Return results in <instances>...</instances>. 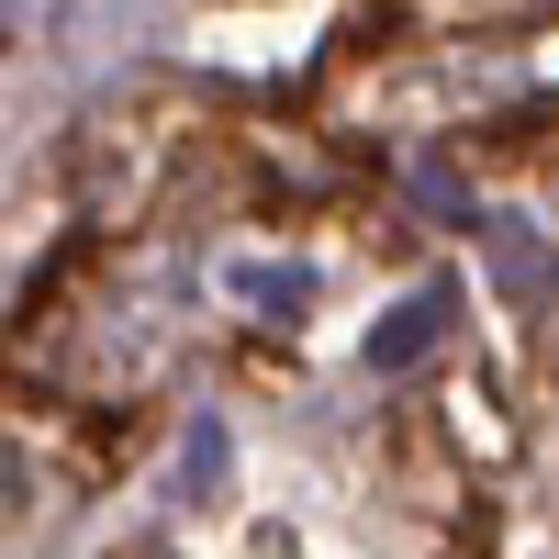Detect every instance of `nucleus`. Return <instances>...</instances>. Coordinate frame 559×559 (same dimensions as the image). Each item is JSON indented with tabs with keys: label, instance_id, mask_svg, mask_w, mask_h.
I'll return each mask as SVG.
<instances>
[{
	"label": "nucleus",
	"instance_id": "obj_1",
	"mask_svg": "<svg viewBox=\"0 0 559 559\" xmlns=\"http://www.w3.org/2000/svg\"><path fill=\"white\" fill-rule=\"evenodd\" d=\"M481 258H492V292L515 302V313H559V247L537 236V224L492 213V224H481Z\"/></svg>",
	"mask_w": 559,
	"mask_h": 559
},
{
	"label": "nucleus",
	"instance_id": "obj_2",
	"mask_svg": "<svg viewBox=\"0 0 559 559\" xmlns=\"http://www.w3.org/2000/svg\"><path fill=\"white\" fill-rule=\"evenodd\" d=\"M448 324H459V292H414V302H392L381 324H369V369H426L437 347H448Z\"/></svg>",
	"mask_w": 559,
	"mask_h": 559
},
{
	"label": "nucleus",
	"instance_id": "obj_3",
	"mask_svg": "<svg viewBox=\"0 0 559 559\" xmlns=\"http://www.w3.org/2000/svg\"><path fill=\"white\" fill-rule=\"evenodd\" d=\"M236 292H247L258 313H302V302H313V280H302V269H280V258H247V269H236Z\"/></svg>",
	"mask_w": 559,
	"mask_h": 559
}]
</instances>
